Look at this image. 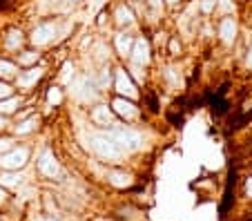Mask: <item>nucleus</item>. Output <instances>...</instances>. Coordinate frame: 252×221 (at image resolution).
I'll return each instance as SVG.
<instances>
[{"instance_id":"17","label":"nucleus","mask_w":252,"mask_h":221,"mask_svg":"<svg viewBox=\"0 0 252 221\" xmlns=\"http://www.w3.org/2000/svg\"><path fill=\"white\" fill-rule=\"evenodd\" d=\"M23 107H27V98H25V94H11V96H7V98L0 101V114L2 116L18 114Z\"/></svg>"},{"instance_id":"15","label":"nucleus","mask_w":252,"mask_h":221,"mask_svg":"<svg viewBox=\"0 0 252 221\" xmlns=\"http://www.w3.org/2000/svg\"><path fill=\"white\" fill-rule=\"evenodd\" d=\"M40 123H43V119H40V114H29L25 116V119H18L14 125H11V132H14L16 136H29L33 134V132H38Z\"/></svg>"},{"instance_id":"22","label":"nucleus","mask_w":252,"mask_h":221,"mask_svg":"<svg viewBox=\"0 0 252 221\" xmlns=\"http://www.w3.org/2000/svg\"><path fill=\"white\" fill-rule=\"evenodd\" d=\"M11 125H14V123L9 121V116H2V114H0V134H5L7 130H11Z\"/></svg>"},{"instance_id":"2","label":"nucleus","mask_w":252,"mask_h":221,"mask_svg":"<svg viewBox=\"0 0 252 221\" xmlns=\"http://www.w3.org/2000/svg\"><path fill=\"white\" fill-rule=\"evenodd\" d=\"M45 76H47V65H45V61H43V63H38V65H33V67L20 69L18 76L14 78V87L18 90V94L32 96L33 92H36V87L45 81Z\"/></svg>"},{"instance_id":"19","label":"nucleus","mask_w":252,"mask_h":221,"mask_svg":"<svg viewBox=\"0 0 252 221\" xmlns=\"http://www.w3.org/2000/svg\"><path fill=\"white\" fill-rule=\"evenodd\" d=\"M45 107H61L63 103H65V92H63L61 85H49L47 90H45Z\"/></svg>"},{"instance_id":"4","label":"nucleus","mask_w":252,"mask_h":221,"mask_svg":"<svg viewBox=\"0 0 252 221\" xmlns=\"http://www.w3.org/2000/svg\"><path fill=\"white\" fill-rule=\"evenodd\" d=\"M110 87H112V92H114V94L125 96V98H132V101H136V98L141 96L138 85L132 81V76L127 74V69H125L123 63H121V65H116V67H112V83H110Z\"/></svg>"},{"instance_id":"25","label":"nucleus","mask_w":252,"mask_h":221,"mask_svg":"<svg viewBox=\"0 0 252 221\" xmlns=\"http://www.w3.org/2000/svg\"><path fill=\"white\" fill-rule=\"evenodd\" d=\"M7 199H9L7 190H5V188H0V206H2V203H7Z\"/></svg>"},{"instance_id":"24","label":"nucleus","mask_w":252,"mask_h":221,"mask_svg":"<svg viewBox=\"0 0 252 221\" xmlns=\"http://www.w3.org/2000/svg\"><path fill=\"white\" fill-rule=\"evenodd\" d=\"M246 67L252 69V47H248V52H246Z\"/></svg>"},{"instance_id":"6","label":"nucleus","mask_w":252,"mask_h":221,"mask_svg":"<svg viewBox=\"0 0 252 221\" xmlns=\"http://www.w3.org/2000/svg\"><path fill=\"white\" fill-rule=\"evenodd\" d=\"M36 174L40 179H45V181H61V177H63L61 163H58V159L54 157V152L49 148H45L36 157Z\"/></svg>"},{"instance_id":"26","label":"nucleus","mask_w":252,"mask_h":221,"mask_svg":"<svg viewBox=\"0 0 252 221\" xmlns=\"http://www.w3.org/2000/svg\"><path fill=\"white\" fill-rule=\"evenodd\" d=\"M237 2H239V5H243V2H248V0H237Z\"/></svg>"},{"instance_id":"5","label":"nucleus","mask_w":252,"mask_h":221,"mask_svg":"<svg viewBox=\"0 0 252 221\" xmlns=\"http://www.w3.org/2000/svg\"><path fill=\"white\" fill-rule=\"evenodd\" d=\"M158 83L163 85V90L167 92H181L186 87V78L179 67L176 61H165L158 65Z\"/></svg>"},{"instance_id":"1","label":"nucleus","mask_w":252,"mask_h":221,"mask_svg":"<svg viewBox=\"0 0 252 221\" xmlns=\"http://www.w3.org/2000/svg\"><path fill=\"white\" fill-rule=\"evenodd\" d=\"M110 110L114 112L119 123H125V125H141L143 121H145L143 107L138 105L136 101H132V98L119 96V94H114V96L110 98Z\"/></svg>"},{"instance_id":"18","label":"nucleus","mask_w":252,"mask_h":221,"mask_svg":"<svg viewBox=\"0 0 252 221\" xmlns=\"http://www.w3.org/2000/svg\"><path fill=\"white\" fill-rule=\"evenodd\" d=\"M20 67L16 65V61L11 56H2L0 54V81H7V83H14V78L18 76Z\"/></svg>"},{"instance_id":"7","label":"nucleus","mask_w":252,"mask_h":221,"mask_svg":"<svg viewBox=\"0 0 252 221\" xmlns=\"http://www.w3.org/2000/svg\"><path fill=\"white\" fill-rule=\"evenodd\" d=\"M87 123L96 130H112L119 125V119L114 116V112L110 110V105H105V103H94L90 105L87 110Z\"/></svg>"},{"instance_id":"21","label":"nucleus","mask_w":252,"mask_h":221,"mask_svg":"<svg viewBox=\"0 0 252 221\" xmlns=\"http://www.w3.org/2000/svg\"><path fill=\"white\" fill-rule=\"evenodd\" d=\"M11 94H16V87L7 81H0V101L7 98V96H11Z\"/></svg>"},{"instance_id":"11","label":"nucleus","mask_w":252,"mask_h":221,"mask_svg":"<svg viewBox=\"0 0 252 221\" xmlns=\"http://www.w3.org/2000/svg\"><path fill=\"white\" fill-rule=\"evenodd\" d=\"M103 179L107 181V186L116 188V190H132V188L136 186V177H134L132 172H127V170H123V168L105 170Z\"/></svg>"},{"instance_id":"3","label":"nucleus","mask_w":252,"mask_h":221,"mask_svg":"<svg viewBox=\"0 0 252 221\" xmlns=\"http://www.w3.org/2000/svg\"><path fill=\"white\" fill-rule=\"evenodd\" d=\"M27 45H29L27 32H25L23 27H18V25L7 27L5 32H2V36H0V54H2V56H11V58H14L16 54L23 52Z\"/></svg>"},{"instance_id":"20","label":"nucleus","mask_w":252,"mask_h":221,"mask_svg":"<svg viewBox=\"0 0 252 221\" xmlns=\"http://www.w3.org/2000/svg\"><path fill=\"white\" fill-rule=\"evenodd\" d=\"M163 52L167 54V58H170V61L181 58L183 56V38L179 34H170V38H167L165 49H163Z\"/></svg>"},{"instance_id":"23","label":"nucleus","mask_w":252,"mask_h":221,"mask_svg":"<svg viewBox=\"0 0 252 221\" xmlns=\"http://www.w3.org/2000/svg\"><path fill=\"white\" fill-rule=\"evenodd\" d=\"M183 0H163V7H170V9H176V7H181Z\"/></svg>"},{"instance_id":"16","label":"nucleus","mask_w":252,"mask_h":221,"mask_svg":"<svg viewBox=\"0 0 252 221\" xmlns=\"http://www.w3.org/2000/svg\"><path fill=\"white\" fill-rule=\"evenodd\" d=\"M14 61H16V65H18L20 69H25V67H33V65L43 63V61H45V56H43V52H40L38 47H32V45H27V47L23 49V52L16 54Z\"/></svg>"},{"instance_id":"8","label":"nucleus","mask_w":252,"mask_h":221,"mask_svg":"<svg viewBox=\"0 0 252 221\" xmlns=\"http://www.w3.org/2000/svg\"><path fill=\"white\" fill-rule=\"evenodd\" d=\"M107 11H110V20L114 23L116 29H125V32H129L132 27H136L138 16H136V11L132 9V5H129L127 0L116 2V5Z\"/></svg>"},{"instance_id":"14","label":"nucleus","mask_w":252,"mask_h":221,"mask_svg":"<svg viewBox=\"0 0 252 221\" xmlns=\"http://www.w3.org/2000/svg\"><path fill=\"white\" fill-rule=\"evenodd\" d=\"M134 38H136V36H134L132 32L119 29V34H116L114 40H112V52H116V56H119L121 61H127V58H129V52H132Z\"/></svg>"},{"instance_id":"9","label":"nucleus","mask_w":252,"mask_h":221,"mask_svg":"<svg viewBox=\"0 0 252 221\" xmlns=\"http://www.w3.org/2000/svg\"><path fill=\"white\" fill-rule=\"evenodd\" d=\"M152 58H154V47H152V43H150V36H136L127 63L141 65V67H150Z\"/></svg>"},{"instance_id":"12","label":"nucleus","mask_w":252,"mask_h":221,"mask_svg":"<svg viewBox=\"0 0 252 221\" xmlns=\"http://www.w3.org/2000/svg\"><path fill=\"white\" fill-rule=\"evenodd\" d=\"M138 98H141V107L145 112V116L161 114V90H157L154 85H143V92Z\"/></svg>"},{"instance_id":"13","label":"nucleus","mask_w":252,"mask_h":221,"mask_svg":"<svg viewBox=\"0 0 252 221\" xmlns=\"http://www.w3.org/2000/svg\"><path fill=\"white\" fill-rule=\"evenodd\" d=\"M237 20L232 18V16H221L219 20H217V25H214V34H217V38H219L221 45H225V47H230V45L237 40Z\"/></svg>"},{"instance_id":"10","label":"nucleus","mask_w":252,"mask_h":221,"mask_svg":"<svg viewBox=\"0 0 252 221\" xmlns=\"http://www.w3.org/2000/svg\"><path fill=\"white\" fill-rule=\"evenodd\" d=\"M29 157H32V148L29 145H18L14 148L11 145L5 154H0V168L5 170H23L27 165Z\"/></svg>"}]
</instances>
